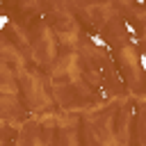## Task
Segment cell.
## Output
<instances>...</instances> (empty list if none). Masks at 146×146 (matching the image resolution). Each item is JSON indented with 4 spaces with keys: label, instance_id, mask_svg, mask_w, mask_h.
Wrapping results in <instances>:
<instances>
[{
    "label": "cell",
    "instance_id": "cell-3",
    "mask_svg": "<svg viewBox=\"0 0 146 146\" xmlns=\"http://www.w3.org/2000/svg\"><path fill=\"white\" fill-rule=\"evenodd\" d=\"M7 23H9V21H7V16H0V27H5Z\"/></svg>",
    "mask_w": 146,
    "mask_h": 146
},
{
    "label": "cell",
    "instance_id": "cell-2",
    "mask_svg": "<svg viewBox=\"0 0 146 146\" xmlns=\"http://www.w3.org/2000/svg\"><path fill=\"white\" fill-rule=\"evenodd\" d=\"M139 64H141V68L146 71V55H141V57H139Z\"/></svg>",
    "mask_w": 146,
    "mask_h": 146
},
{
    "label": "cell",
    "instance_id": "cell-1",
    "mask_svg": "<svg viewBox=\"0 0 146 146\" xmlns=\"http://www.w3.org/2000/svg\"><path fill=\"white\" fill-rule=\"evenodd\" d=\"M91 41H94L96 46H100V48H110V43H107V41H103L98 34H94V36H91Z\"/></svg>",
    "mask_w": 146,
    "mask_h": 146
}]
</instances>
